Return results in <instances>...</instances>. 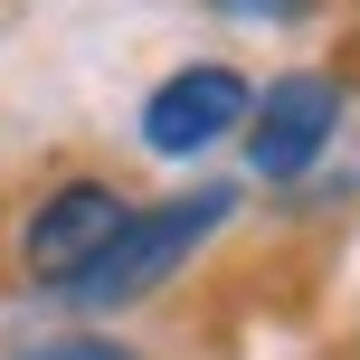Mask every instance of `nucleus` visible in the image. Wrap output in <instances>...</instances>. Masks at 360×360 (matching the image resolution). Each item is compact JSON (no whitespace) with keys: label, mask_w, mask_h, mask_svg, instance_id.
<instances>
[{"label":"nucleus","mask_w":360,"mask_h":360,"mask_svg":"<svg viewBox=\"0 0 360 360\" xmlns=\"http://www.w3.org/2000/svg\"><path fill=\"white\" fill-rule=\"evenodd\" d=\"M228 218H237V190H228V180H209V190H190V199H162V209L124 218V237L76 275V304H86V313L143 304V294L162 285V275H180V266H190V247H209Z\"/></svg>","instance_id":"nucleus-1"},{"label":"nucleus","mask_w":360,"mask_h":360,"mask_svg":"<svg viewBox=\"0 0 360 360\" xmlns=\"http://www.w3.org/2000/svg\"><path fill=\"white\" fill-rule=\"evenodd\" d=\"M332 133H342V86L332 76H275L247 105V162L266 180H294V171L323 162Z\"/></svg>","instance_id":"nucleus-2"},{"label":"nucleus","mask_w":360,"mask_h":360,"mask_svg":"<svg viewBox=\"0 0 360 360\" xmlns=\"http://www.w3.org/2000/svg\"><path fill=\"white\" fill-rule=\"evenodd\" d=\"M124 218H133V209L105 190V180H67V190H57L48 209L29 218V247H19V256H29V275H38V285L76 294V275H86L95 256L114 247V237H124Z\"/></svg>","instance_id":"nucleus-3"},{"label":"nucleus","mask_w":360,"mask_h":360,"mask_svg":"<svg viewBox=\"0 0 360 360\" xmlns=\"http://www.w3.org/2000/svg\"><path fill=\"white\" fill-rule=\"evenodd\" d=\"M247 105H256V86L237 67H180L143 105V143L162 152V162H190V152H209L228 124H247Z\"/></svg>","instance_id":"nucleus-4"},{"label":"nucleus","mask_w":360,"mask_h":360,"mask_svg":"<svg viewBox=\"0 0 360 360\" xmlns=\"http://www.w3.org/2000/svg\"><path fill=\"white\" fill-rule=\"evenodd\" d=\"M19 360H133V351L105 342V332H67V342H38V351H19Z\"/></svg>","instance_id":"nucleus-5"},{"label":"nucleus","mask_w":360,"mask_h":360,"mask_svg":"<svg viewBox=\"0 0 360 360\" xmlns=\"http://www.w3.org/2000/svg\"><path fill=\"white\" fill-rule=\"evenodd\" d=\"M218 10H228V19H304L313 0H218Z\"/></svg>","instance_id":"nucleus-6"}]
</instances>
